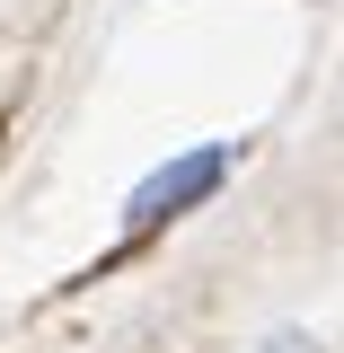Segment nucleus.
<instances>
[{"instance_id": "1", "label": "nucleus", "mask_w": 344, "mask_h": 353, "mask_svg": "<svg viewBox=\"0 0 344 353\" xmlns=\"http://www.w3.org/2000/svg\"><path fill=\"white\" fill-rule=\"evenodd\" d=\"M239 159H247V141H185L159 168H141L132 194H124V239H150V230H176L185 212H203L221 185L239 176Z\"/></svg>"}, {"instance_id": "2", "label": "nucleus", "mask_w": 344, "mask_h": 353, "mask_svg": "<svg viewBox=\"0 0 344 353\" xmlns=\"http://www.w3.org/2000/svg\"><path fill=\"white\" fill-rule=\"evenodd\" d=\"M247 353H327V336H309V327H265Z\"/></svg>"}]
</instances>
